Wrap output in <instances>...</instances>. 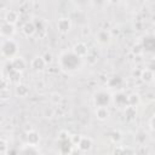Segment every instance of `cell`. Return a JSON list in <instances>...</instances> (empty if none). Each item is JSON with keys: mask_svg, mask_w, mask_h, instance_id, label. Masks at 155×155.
Listing matches in <instances>:
<instances>
[{"mask_svg": "<svg viewBox=\"0 0 155 155\" xmlns=\"http://www.w3.org/2000/svg\"><path fill=\"white\" fill-rule=\"evenodd\" d=\"M81 59L79 56H76L73 50L71 51H64L61 53L58 64L59 68L67 73H74L81 68Z\"/></svg>", "mask_w": 155, "mask_h": 155, "instance_id": "cell-1", "label": "cell"}, {"mask_svg": "<svg viewBox=\"0 0 155 155\" xmlns=\"http://www.w3.org/2000/svg\"><path fill=\"white\" fill-rule=\"evenodd\" d=\"M18 51V45L13 39H2L1 41V54L4 58L11 61L16 57Z\"/></svg>", "mask_w": 155, "mask_h": 155, "instance_id": "cell-2", "label": "cell"}, {"mask_svg": "<svg viewBox=\"0 0 155 155\" xmlns=\"http://www.w3.org/2000/svg\"><path fill=\"white\" fill-rule=\"evenodd\" d=\"M110 102H111V96H110V93L108 91H104V90L98 91L93 97V103H94L96 108H98V107H108L110 104Z\"/></svg>", "mask_w": 155, "mask_h": 155, "instance_id": "cell-3", "label": "cell"}, {"mask_svg": "<svg viewBox=\"0 0 155 155\" xmlns=\"http://www.w3.org/2000/svg\"><path fill=\"white\" fill-rule=\"evenodd\" d=\"M57 30L62 34H67L71 29V19L69 17H61L56 23Z\"/></svg>", "mask_w": 155, "mask_h": 155, "instance_id": "cell-4", "label": "cell"}, {"mask_svg": "<svg viewBox=\"0 0 155 155\" xmlns=\"http://www.w3.org/2000/svg\"><path fill=\"white\" fill-rule=\"evenodd\" d=\"M0 31H1L2 39H11V38L13 36L16 29H15V25H13V24L7 23V22L4 21V22L1 23V29H0Z\"/></svg>", "mask_w": 155, "mask_h": 155, "instance_id": "cell-5", "label": "cell"}, {"mask_svg": "<svg viewBox=\"0 0 155 155\" xmlns=\"http://www.w3.org/2000/svg\"><path fill=\"white\" fill-rule=\"evenodd\" d=\"M73 52H74L76 56H79L80 58H86L87 54H88V46H87L85 42L79 41V42H76V44L73 46Z\"/></svg>", "mask_w": 155, "mask_h": 155, "instance_id": "cell-6", "label": "cell"}, {"mask_svg": "<svg viewBox=\"0 0 155 155\" xmlns=\"http://www.w3.org/2000/svg\"><path fill=\"white\" fill-rule=\"evenodd\" d=\"M96 40L98 44L101 45H107L110 42L111 40V33L108 29H101L98 30V33L96 34Z\"/></svg>", "mask_w": 155, "mask_h": 155, "instance_id": "cell-7", "label": "cell"}, {"mask_svg": "<svg viewBox=\"0 0 155 155\" xmlns=\"http://www.w3.org/2000/svg\"><path fill=\"white\" fill-rule=\"evenodd\" d=\"M11 65H12L13 70L19 71V73H22V71L27 68V63H25V61H24L22 57H18V56H16L15 58L11 59Z\"/></svg>", "mask_w": 155, "mask_h": 155, "instance_id": "cell-8", "label": "cell"}, {"mask_svg": "<svg viewBox=\"0 0 155 155\" xmlns=\"http://www.w3.org/2000/svg\"><path fill=\"white\" fill-rule=\"evenodd\" d=\"M25 142H27L28 145L36 147V145L39 144V142H40V136H39V133H38L36 131H34V130L29 131V132L27 133V136H25Z\"/></svg>", "mask_w": 155, "mask_h": 155, "instance_id": "cell-9", "label": "cell"}, {"mask_svg": "<svg viewBox=\"0 0 155 155\" xmlns=\"http://www.w3.org/2000/svg\"><path fill=\"white\" fill-rule=\"evenodd\" d=\"M30 65H31V68H33L34 70L41 71V70H44V69H45V67H46L47 64H46L45 59L42 58V56H36V57H34V58L31 59Z\"/></svg>", "mask_w": 155, "mask_h": 155, "instance_id": "cell-10", "label": "cell"}, {"mask_svg": "<svg viewBox=\"0 0 155 155\" xmlns=\"http://www.w3.org/2000/svg\"><path fill=\"white\" fill-rule=\"evenodd\" d=\"M128 96H126L125 93H122V92H119V93H116L115 94V97H114V102H115V104L117 105V107H121V108H126V107H128Z\"/></svg>", "mask_w": 155, "mask_h": 155, "instance_id": "cell-11", "label": "cell"}, {"mask_svg": "<svg viewBox=\"0 0 155 155\" xmlns=\"http://www.w3.org/2000/svg\"><path fill=\"white\" fill-rule=\"evenodd\" d=\"M19 17L21 15L18 13V11H15V10H8L5 15V22L7 23H11V24H16L18 21H19Z\"/></svg>", "mask_w": 155, "mask_h": 155, "instance_id": "cell-12", "label": "cell"}, {"mask_svg": "<svg viewBox=\"0 0 155 155\" xmlns=\"http://www.w3.org/2000/svg\"><path fill=\"white\" fill-rule=\"evenodd\" d=\"M15 94L19 98H25L28 94H29V87L25 85V84H18L16 85L15 87Z\"/></svg>", "mask_w": 155, "mask_h": 155, "instance_id": "cell-13", "label": "cell"}, {"mask_svg": "<svg viewBox=\"0 0 155 155\" xmlns=\"http://www.w3.org/2000/svg\"><path fill=\"white\" fill-rule=\"evenodd\" d=\"M22 31H23V34H24L25 36H33V35L36 33V28H35L34 22L29 21V22L24 23V24L22 25Z\"/></svg>", "mask_w": 155, "mask_h": 155, "instance_id": "cell-14", "label": "cell"}, {"mask_svg": "<svg viewBox=\"0 0 155 155\" xmlns=\"http://www.w3.org/2000/svg\"><path fill=\"white\" fill-rule=\"evenodd\" d=\"M92 148V139L88 137H81L80 143L78 144V149L80 151H88Z\"/></svg>", "mask_w": 155, "mask_h": 155, "instance_id": "cell-15", "label": "cell"}, {"mask_svg": "<svg viewBox=\"0 0 155 155\" xmlns=\"http://www.w3.org/2000/svg\"><path fill=\"white\" fill-rule=\"evenodd\" d=\"M94 113H96L97 119L101 120V121L107 120V119L109 117V115H110L108 107H98V108H96V111H94Z\"/></svg>", "mask_w": 155, "mask_h": 155, "instance_id": "cell-16", "label": "cell"}, {"mask_svg": "<svg viewBox=\"0 0 155 155\" xmlns=\"http://www.w3.org/2000/svg\"><path fill=\"white\" fill-rule=\"evenodd\" d=\"M7 79H8V81L10 82H12V84H15V85H18V84H21V78H22V73H19V71H16V70H10L8 71V74H7Z\"/></svg>", "mask_w": 155, "mask_h": 155, "instance_id": "cell-17", "label": "cell"}, {"mask_svg": "<svg viewBox=\"0 0 155 155\" xmlns=\"http://www.w3.org/2000/svg\"><path fill=\"white\" fill-rule=\"evenodd\" d=\"M143 48L148 51H154L155 50V38L154 36H147L143 40Z\"/></svg>", "mask_w": 155, "mask_h": 155, "instance_id": "cell-18", "label": "cell"}, {"mask_svg": "<svg viewBox=\"0 0 155 155\" xmlns=\"http://www.w3.org/2000/svg\"><path fill=\"white\" fill-rule=\"evenodd\" d=\"M140 79H142L143 81H145V82L153 81V79H154V73H153V70L149 69V68L140 70Z\"/></svg>", "mask_w": 155, "mask_h": 155, "instance_id": "cell-19", "label": "cell"}, {"mask_svg": "<svg viewBox=\"0 0 155 155\" xmlns=\"http://www.w3.org/2000/svg\"><path fill=\"white\" fill-rule=\"evenodd\" d=\"M125 115H126V117L128 119V120H133L134 117H136V115H137V111H136V108L134 107H126L125 108Z\"/></svg>", "mask_w": 155, "mask_h": 155, "instance_id": "cell-20", "label": "cell"}, {"mask_svg": "<svg viewBox=\"0 0 155 155\" xmlns=\"http://www.w3.org/2000/svg\"><path fill=\"white\" fill-rule=\"evenodd\" d=\"M127 99H128V105L130 107H134L136 108V105L139 103V97H138V94H134V93L130 94Z\"/></svg>", "mask_w": 155, "mask_h": 155, "instance_id": "cell-21", "label": "cell"}, {"mask_svg": "<svg viewBox=\"0 0 155 155\" xmlns=\"http://www.w3.org/2000/svg\"><path fill=\"white\" fill-rule=\"evenodd\" d=\"M110 139H111V142L113 143H119L120 140H121V132L120 131H113L111 133H110Z\"/></svg>", "mask_w": 155, "mask_h": 155, "instance_id": "cell-22", "label": "cell"}, {"mask_svg": "<svg viewBox=\"0 0 155 155\" xmlns=\"http://www.w3.org/2000/svg\"><path fill=\"white\" fill-rule=\"evenodd\" d=\"M136 140L138 144H144L147 140V133L145 132H138L136 134Z\"/></svg>", "mask_w": 155, "mask_h": 155, "instance_id": "cell-23", "label": "cell"}, {"mask_svg": "<svg viewBox=\"0 0 155 155\" xmlns=\"http://www.w3.org/2000/svg\"><path fill=\"white\" fill-rule=\"evenodd\" d=\"M50 99H51V102H52L53 104L58 105V104H59V102H61V99H62V97H61V94H59V93H52V94H51V97H50Z\"/></svg>", "mask_w": 155, "mask_h": 155, "instance_id": "cell-24", "label": "cell"}, {"mask_svg": "<svg viewBox=\"0 0 155 155\" xmlns=\"http://www.w3.org/2000/svg\"><path fill=\"white\" fill-rule=\"evenodd\" d=\"M44 114H45L46 117H53L56 115V109L54 108H46Z\"/></svg>", "mask_w": 155, "mask_h": 155, "instance_id": "cell-25", "label": "cell"}, {"mask_svg": "<svg viewBox=\"0 0 155 155\" xmlns=\"http://www.w3.org/2000/svg\"><path fill=\"white\" fill-rule=\"evenodd\" d=\"M42 58L45 59L46 64H50V63H52V61H53V56H52L51 52H45V53L42 54Z\"/></svg>", "mask_w": 155, "mask_h": 155, "instance_id": "cell-26", "label": "cell"}, {"mask_svg": "<svg viewBox=\"0 0 155 155\" xmlns=\"http://www.w3.org/2000/svg\"><path fill=\"white\" fill-rule=\"evenodd\" d=\"M80 140H81V136H79V134H73V136H70V142H71L73 145H78V144L80 143Z\"/></svg>", "mask_w": 155, "mask_h": 155, "instance_id": "cell-27", "label": "cell"}, {"mask_svg": "<svg viewBox=\"0 0 155 155\" xmlns=\"http://www.w3.org/2000/svg\"><path fill=\"white\" fill-rule=\"evenodd\" d=\"M59 142H63V140H69L70 139V137H69V133L67 132V131H62L61 133H59Z\"/></svg>", "mask_w": 155, "mask_h": 155, "instance_id": "cell-28", "label": "cell"}, {"mask_svg": "<svg viewBox=\"0 0 155 155\" xmlns=\"http://www.w3.org/2000/svg\"><path fill=\"white\" fill-rule=\"evenodd\" d=\"M8 149H10V148H7V145H6V140L2 138V139H1V153L5 154V153H7Z\"/></svg>", "mask_w": 155, "mask_h": 155, "instance_id": "cell-29", "label": "cell"}, {"mask_svg": "<svg viewBox=\"0 0 155 155\" xmlns=\"http://www.w3.org/2000/svg\"><path fill=\"white\" fill-rule=\"evenodd\" d=\"M86 58H87V62H90V64H93L94 62H97V57H96V56H92V54H90V53L87 54Z\"/></svg>", "mask_w": 155, "mask_h": 155, "instance_id": "cell-30", "label": "cell"}, {"mask_svg": "<svg viewBox=\"0 0 155 155\" xmlns=\"http://www.w3.org/2000/svg\"><path fill=\"white\" fill-rule=\"evenodd\" d=\"M133 52H134V53H137V54H138V53H140V52H143V46H142L140 44H138L137 46H134V47H133Z\"/></svg>", "mask_w": 155, "mask_h": 155, "instance_id": "cell-31", "label": "cell"}, {"mask_svg": "<svg viewBox=\"0 0 155 155\" xmlns=\"http://www.w3.org/2000/svg\"><path fill=\"white\" fill-rule=\"evenodd\" d=\"M122 151H124L122 147H116L114 149V155H122Z\"/></svg>", "mask_w": 155, "mask_h": 155, "instance_id": "cell-32", "label": "cell"}, {"mask_svg": "<svg viewBox=\"0 0 155 155\" xmlns=\"http://www.w3.org/2000/svg\"><path fill=\"white\" fill-rule=\"evenodd\" d=\"M122 155H133V151H132L131 149H125V148H124Z\"/></svg>", "mask_w": 155, "mask_h": 155, "instance_id": "cell-33", "label": "cell"}, {"mask_svg": "<svg viewBox=\"0 0 155 155\" xmlns=\"http://www.w3.org/2000/svg\"><path fill=\"white\" fill-rule=\"evenodd\" d=\"M7 155H19V153H17L15 149H8L7 150Z\"/></svg>", "mask_w": 155, "mask_h": 155, "instance_id": "cell-34", "label": "cell"}, {"mask_svg": "<svg viewBox=\"0 0 155 155\" xmlns=\"http://www.w3.org/2000/svg\"><path fill=\"white\" fill-rule=\"evenodd\" d=\"M69 155H81V151L78 150V149H73V151H71Z\"/></svg>", "mask_w": 155, "mask_h": 155, "instance_id": "cell-35", "label": "cell"}, {"mask_svg": "<svg viewBox=\"0 0 155 155\" xmlns=\"http://www.w3.org/2000/svg\"><path fill=\"white\" fill-rule=\"evenodd\" d=\"M82 34H84V35H88V34H90V28H88V27H85V28L82 29Z\"/></svg>", "mask_w": 155, "mask_h": 155, "instance_id": "cell-36", "label": "cell"}, {"mask_svg": "<svg viewBox=\"0 0 155 155\" xmlns=\"http://www.w3.org/2000/svg\"><path fill=\"white\" fill-rule=\"evenodd\" d=\"M150 124H151V127H153V130H155V116H154V117L151 119Z\"/></svg>", "mask_w": 155, "mask_h": 155, "instance_id": "cell-37", "label": "cell"}]
</instances>
